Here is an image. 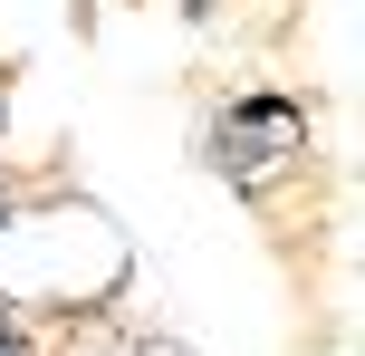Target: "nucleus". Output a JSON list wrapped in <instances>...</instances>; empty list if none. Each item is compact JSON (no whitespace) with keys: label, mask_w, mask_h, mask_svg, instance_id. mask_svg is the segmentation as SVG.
Returning <instances> with one entry per match:
<instances>
[{"label":"nucleus","mask_w":365,"mask_h":356,"mask_svg":"<svg viewBox=\"0 0 365 356\" xmlns=\"http://www.w3.org/2000/svg\"><path fill=\"white\" fill-rule=\"evenodd\" d=\"M135 356H192V347H173V337H145V347H135Z\"/></svg>","instance_id":"f03ea898"},{"label":"nucleus","mask_w":365,"mask_h":356,"mask_svg":"<svg viewBox=\"0 0 365 356\" xmlns=\"http://www.w3.org/2000/svg\"><path fill=\"white\" fill-rule=\"evenodd\" d=\"M125 289V231L96 203H48L0 231V299L19 308H96Z\"/></svg>","instance_id":"f257e3e1"}]
</instances>
